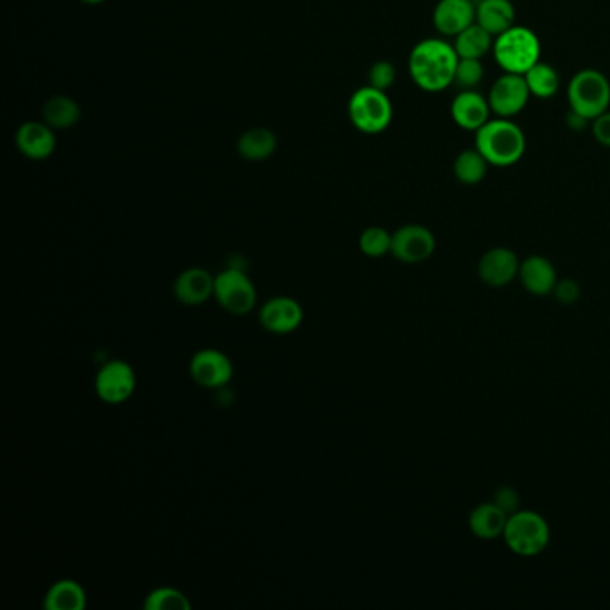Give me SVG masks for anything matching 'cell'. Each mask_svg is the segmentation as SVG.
<instances>
[{"label": "cell", "mask_w": 610, "mask_h": 610, "mask_svg": "<svg viewBox=\"0 0 610 610\" xmlns=\"http://www.w3.org/2000/svg\"><path fill=\"white\" fill-rule=\"evenodd\" d=\"M458 54L451 43L441 38H426L416 43L408 56V72L423 92L439 94L455 81Z\"/></svg>", "instance_id": "obj_1"}, {"label": "cell", "mask_w": 610, "mask_h": 610, "mask_svg": "<svg viewBox=\"0 0 610 610\" xmlns=\"http://www.w3.org/2000/svg\"><path fill=\"white\" fill-rule=\"evenodd\" d=\"M475 133V147L489 165L510 167L525 154V133L510 119L489 120Z\"/></svg>", "instance_id": "obj_2"}, {"label": "cell", "mask_w": 610, "mask_h": 610, "mask_svg": "<svg viewBox=\"0 0 610 610\" xmlns=\"http://www.w3.org/2000/svg\"><path fill=\"white\" fill-rule=\"evenodd\" d=\"M501 539L517 557L534 559L550 546L551 528L539 512L521 509L509 516Z\"/></svg>", "instance_id": "obj_3"}, {"label": "cell", "mask_w": 610, "mask_h": 610, "mask_svg": "<svg viewBox=\"0 0 610 610\" xmlns=\"http://www.w3.org/2000/svg\"><path fill=\"white\" fill-rule=\"evenodd\" d=\"M492 52L505 72L523 76L541 61V40L528 27L512 26L494 38Z\"/></svg>", "instance_id": "obj_4"}, {"label": "cell", "mask_w": 610, "mask_h": 610, "mask_svg": "<svg viewBox=\"0 0 610 610\" xmlns=\"http://www.w3.org/2000/svg\"><path fill=\"white\" fill-rule=\"evenodd\" d=\"M569 110L593 122L610 106L609 79L600 70L585 68L571 77L568 86Z\"/></svg>", "instance_id": "obj_5"}, {"label": "cell", "mask_w": 610, "mask_h": 610, "mask_svg": "<svg viewBox=\"0 0 610 610\" xmlns=\"http://www.w3.org/2000/svg\"><path fill=\"white\" fill-rule=\"evenodd\" d=\"M351 124L364 135H380L394 119V108L387 92L373 86L358 88L348 102Z\"/></svg>", "instance_id": "obj_6"}, {"label": "cell", "mask_w": 610, "mask_h": 610, "mask_svg": "<svg viewBox=\"0 0 610 610\" xmlns=\"http://www.w3.org/2000/svg\"><path fill=\"white\" fill-rule=\"evenodd\" d=\"M215 299L233 315H246L255 308L256 289L244 272L228 269L215 278Z\"/></svg>", "instance_id": "obj_7"}, {"label": "cell", "mask_w": 610, "mask_h": 610, "mask_svg": "<svg viewBox=\"0 0 610 610\" xmlns=\"http://www.w3.org/2000/svg\"><path fill=\"white\" fill-rule=\"evenodd\" d=\"M437 249V238L421 224H407L392 233L390 255L403 263H423L432 258Z\"/></svg>", "instance_id": "obj_8"}, {"label": "cell", "mask_w": 610, "mask_h": 610, "mask_svg": "<svg viewBox=\"0 0 610 610\" xmlns=\"http://www.w3.org/2000/svg\"><path fill=\"white\" fill-rule=\"evenodd\" d=\"M530 97H532V94H530V88L526 85L525 76L505 72L491 86L487 101H489L491 111L496 117L510 119V117L517 115L519 111H523Z\"/></svg>", "instance_id": "obj_9"}, {"label": "cell", "mask_w": 610, "mask_h": 610, "mask_svg": "<svg viewBox=\"0 0 610 610\" xmlns=\"http://www.w3.org/2000/svg\"><path fill=\"white\" fill-rule=\"evenodd\" d=\"M521 260L509 247H492L483 253L478 262V276L483 285L491 289L509 287L519 278Z\"/></svg>", "instance_id": "obj_10"}, {"label": "cell", "mask_w": 610, "mask_h": 610, "mask_svg": "<svg viewBox=\"0 0 610 610\" xmlns=\"http://www.w3.org/2000/svg\"><path fill=\"white\" fill-rule=\"evenodd\" d=\"M136 387L135 371L126 362H110L104 365L95 378L97 396L110 405H120L128 401Z\"/></svg>", "instance_id": "obj_11"}, {"label": "cell", "mask_w": 610, "mask_h": 610, "mask_svg": "<svg viewBox=\"0 0 610 610\" xmlns=\"http://www.w3.org/2000/svg\"><path fill=\"white\" fill-rule=\"evenodd\" d=\"M15 145L27 160L45 161L56 153L58 138L56 131L43 120H29L17 129Z\"/></svg>", "instance_id": "obj_12"}, {"label": "cell", "mask_w": 610, "mask_h": 610, "mask_svg": "<svg viewBox=\"0 0 610 610\" xmlns=\"http://www.w3.org/2000/svg\"><path fill=\"white\" fill-rule=\"evenodd\" d=\"M190 374L195 383L206 389H219L233 378V364L217 349H201L190 362Z\"/></svg>", "instance_id": "obj_13"}, {"label": "cell", "mask_w": 610, "mask_h": 610, "mask_svg": "<svg viewBox=\"0 0 610 610\" xmlns=\"http://www.w3.org/2000/svg\"><path fill=\"white\" fill-rule=\"evenodd\" d=\"M523 289L535 297H546L553 294L555 285L559 281V274L551 260L546 256H526L519 267V278Z\"/></svg>", "instance_id": "obj_14"}, {"label": "cell", "mask_w": 610, "mask_h": 610, "mask_svg": "<svg viewBox=\"0 0 610 610\" xmlns=\"http://www.w3.org/2000/svg\"><path fill=\"white\" fill-rule=\"evenodd\" d=\"M476 22V4L471 0H439L433 11V26L444 36H457Z\"/></svg>", "instance_id": "obj_15"}, {"label": "cell", "mask_w": 610, "mask_h": 610, "mask_svg": "<svg viewBox=\"0 0 610 610\" xmlns=\"http://www.w3.org/2000/svg\"><path fill=\"white\" fill-rule=\"evenodd\" d=\"M260 322L271 333L287 335L301 326L303 308L290 297H274L262 306Z\"/></svg>", "instance_id": "obj_16"}, {"label": "cell", "mask_w": 610, "mask_h": 610, "mask_svg": "<svg viewBox=\"0 0 610 610\" xmlns=\"http://www.w3.org/2000/svg\"><path fill=\"white\" fill-rule=\"evenodd\" d=\"M491 113L489 101L475 90H460L451 102V119L466 131H478L489 122Z\"/></svg>", "instance_id": "obj_17"}, {"label": "cell", "mask_w": 610, "mask_h": 610, "mask_svg": "<svg viewBox=\"0 0 610 610\" xmlns=\"http://www.w3.org/2000/svg\"><path fill=\"white\" fill-rule=\"evenodd\" d=\"M507 519L509 516L498 505H494L492 501H485L471 510V514L467 517V526L476 539L494 541L503 537Z\"/></svg>", "instance_id": "obj_18"}, {"label": "cell", "mask_w": 610, "mask_h": 610, "mask_svg": "<svg viewBox=\"0 0 610 610\" xmlns=\"http://www.w3.org/2000/svg\"><path fill=\"white\" fill-rule=\"evenodd\" d=\"M215 292V280L204 269H188L174 283V294L183 305L197 306L206 303Z\"/></svg>", "instance_id": "obj_19"}, {"label": "cell", "mask_w": 610, "mask_h": 610, "mask_svg": "<svg viewBox=\"0 0 610 610\" xmlns=\"http://www.w3.org/2000/svg\"><path fill=\"white\" fill-rule=\"evenodd\" d=\"M516 9L510 0H482L476 6V22L496 38L514 26Z\"/></svg>", "instance_id": "obj_20"}, {"label": "cell", "mask_w": 610, "mask_h": 610, "mask_svg": "<svg viewBox=\"0 0 610 610\" xmlns=\"http://www.w3.org/2000/svg\"><path fill=\"white\" fill-rule=\"evenodd\" d=\"M278 149V136L269 128H251L242 133L237 142V151L244 160L265 161Z\"/></svg>", "instance_id": "obj_21"}, {"label": "cell", "mask_w": 610, "mask_h": 610, "mask_svg": "<svg viewBox=\"0 0 610 610\" xmlns=\"http://www.w3.org/2000/svg\"><path fill=\"white\" fill-rule=\"evenodd\" d=\"M42 120L54 131L70 129L81 120V106L67 95H54L43 104Z\"/></svg>", "instance_id": "obj_22"}, {"label": "cell", "mask_w": 610, "mask_h": 610, "mask_svg": "<svg viewBox=\"0 0 610 610\" xmlns=\"http://www.w3.org/2000/svg\"><path fill=\"white\" fill-rule=\"evenodd\" d=\"M494 45V36L485 31L478 22L467 27L462 33L455 36V51L458 58H471V60H482Z\"/></svg>", "instance_id": "obj_23"}, {"label": "cell", "mask_w": 610, "mask_h": 610, "mask_svg": "<svg viewBox=\"0 0 610 610\" xmlns=\"http://www.w3.org/2000/svg\"><path fill=\"white\" fill-rule=\"evenodd\" d=\"M85 607V589L74 580L56 582L45 596L47 610H83Z\"/></svg>", "instance_id": "obj_24"}, {"label": "cell", "mask_w": 610, "mask_h": 610, "mask_svg": "<svg viewBox=\"0 0 610 610\" xmlns=\"http://www.w3.org/2000/svg\"><path fill=\"white\" fill-rule=\"evenodd\" d=\"M526 85L530 88V94L539 99H550L559 92L560 77L559 72L548 63H535L526 74Z\"/></svg>", "instance_id": "obj_25"}, {"label": "cell", "mask_w": 610, "mask_h": 610, "mask_svg": "<svg viewBox=\"0 0 610 610\" xmlns=\"http://www.w3.org/2000/svg\"><path fill=\"white\" fill-rule=\"evenodd\" d=\"M489 169V161L483 158L478 149H467L458 154L457 160L453 163V172L455 178L462 185H478L480 181L485 179Z\"/></svg>", "instance_id": "obj_26"}, {"label": "cell", "mask_w": 610, "mask_h": 610, "mask_svg": "<svg viewBox=\"0 0 610 610\" xmlns=\"http://www.w3.org/2000/svg\"><path fill=\"white\" fill-rule=\"evenodd\" d=\"M360 251L369 258H382L389 255L392 247V235L385 228L371 226L365 229L364 233L358 238Z\"/></svg>", "instance_id": "obj_27"}, {"label": "cell", "mask_w": 610, "mask_h": 610, "mask_svg": "<svg viewBox=\"0 0 610 610\" xmlns=\"http://www.w3.org/2000/svg\"><path fill=\"white\" fill-rule=\"evenodd\" d=\"M144 607L147 610H188L192 605L178 589L161 587L147 596Z\"/></svg>", "instance_id": "obj_28"}, {"label": "cell", "mask_w": 610, "mask_h": 610, "mask_svg": "<svg viewBox=\"0 0 610 610\" xmlns=\"http://www.w3.org/2000/svg\"><path fill=\"white\" fill-rule=\"evenodd\" d=\"M482 79V61L471 60V58H460L458 60L453 85H457L460 90H475L476 86L482 83Z\"/></svg>", "instance_id": "obj_29"}, {"label": "cell", "mask_w": 610, "mask_h": 610, "mask_svg": "<svg viewBox=\"0 0 610 610\" xmlns=\"http://www.w3.org/2000/svg\"><path fill=\"white\" fill-rule=\"evenodd\" d=\"M396 83V68L390 61H376L369 70V86L376 90L389 92L390 86Z\"/></svg>", "instance_id": "obj_30"}, {"label": "cell", "mask_w": 610, "mask_h": 610, "mask_svg": "<svg viewBox=\"0 0 610 610\" xmlns=\"http://www.w3.org/2000/svg\"><path fill=\"white\" fill-rule=\"evenodd\" d=\"M492 503L498 505L507 516H512L517 510H521V498L519 492L510 485H501L492 494Z\"/></svg>", "instance_id": "obj_31"}, {"label": "cell", "mask_w": 610, "mask_h": 610, "mask_svg": "<svg viewBox=\"0 0 610 610\" xmlns=\"http://www.w3.org/2000/svg\"><path fill=\"white\" fill-rule=\"evenodd\" d=\"M580 294H582V289L577 281L573 278H564V280L559 278L551 296H555L560 305H575L580 299Z\"/></svg>", "instance_id": "obj_32"}, {"label": "cell", "mask_w": 610, "mask_h": 610, "mask_svg": "<svg viewBox=\"0 0 610 610\" xmlns=\"http://www.w3.org/2000/svg\"><path fill=\"white\" fill-rule=\"evenodd\" d=\"M593 136L598 144L610 149V111L593 120Z\"/></svg>", "instance_id": "obj_33"}, {"label": "cell", "mask_w": 610, "mask_h": 610, "mask_svg": "<svg viewBox=\"0 0 610 610\" xmlns=\"http://www.w3.org/2000/svg\"><path fill=\"white\" fill-rule=\"evenodd\" d=\"M566 124H568L569 128L578 131V129H584L585 126L589 124V120L584 119V117H580V115H578V113H575V111L569 110L568 119H566Z\"/></svg>", "instance_id": "obj_34"}, {"label": "cell", "mask_w": 610, "mask_h": 610, "mask_svg": "<svg viewBox=\"0 0 610 610\" xmlns=\"http://www.w3.org/2000/svg\"><path fill=\"white\" fill-rule=\"evenodd\" d=\"M83 4H88V6H99L102 2H106V0H81Z\"/></svg>", "instance_id": "obj_35"}, {"label": "cell", "mask_w": 610, "mask_h": 610, "mask_svg": "<svg viewBox=\"0 0 610 610\" xmlns=\"http://www.w3.org/2000/svg\"><path fill=\"white\" fill-rule=\"evenodd\" d=\"M471 2H475L476 6H478V4H480V2H482V0H471Z\"/></svg>", "instance_id": "obj_36"}]
</instances>
